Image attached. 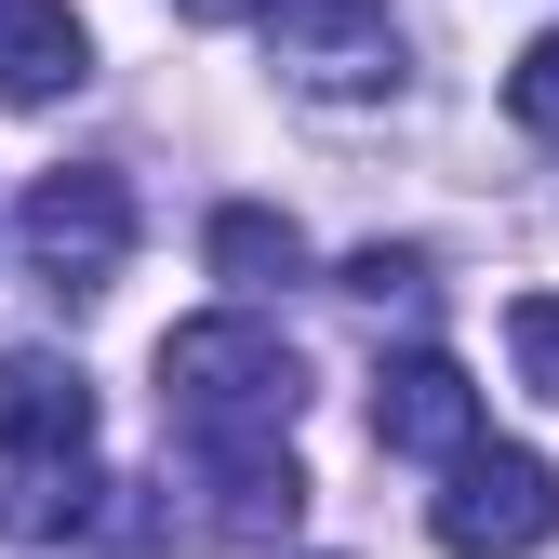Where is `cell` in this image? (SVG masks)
<instances>
[{"label": "cell", "mask_w": 559, "mask_h": 559, "mask_svg": "<svg viewBox=\"0 0 559 559\" xmlns=\"http://www.w3.org/2000/svg\"><path fill=\"white\" fill-rule=\"evenodd\" d=\"M346 294H360V307H427L440 294V280H427V240H360V253H346Z\"/></svg>", "instance_id": "8fae6325"}, {"label": "cell", "mask_w": 559, "mask_h": 559, "mask_svg": "<svg viewBox=\"0 0 559 559\" xmlns=\"http://www.w3.org/2000/svg\"><path fill=\"white\" fill-rule=\"evenodd\" d=\"M14 253H27V280H40L53 307H94L107 280H120V253H133V187H120L107 160L40 174V187L14 200Z\"/></svg>", "instance_id": "7a4b0ae2"}, {"label": "cell", "mask_w": 559, "mask_h": 559, "mask_svg": "<svg viewBox=\"0 0 559 559\" xmlns=\"http://www.w3.org/2000/svg\"><path fill=\"white\" fill-rule=\"evenodd\" d=\"M427 533H440L453 559H533V546L559 533V466L520 453V440H479V453L453 466V493L427 507Z\"/></svg>", "instance_id": "277c9868"}, {"label": "cell", "mask_w": 559, "mask_h": 559, "mask_svg": "<svg viewBox=\"0 0 559 559\" xmlns=\"http://www.w3.org/2000/svg\"><path fill=\"white\" fill-rule=\"evenodd\" d=\"M187 27H240V14H266V0H174Z\"/></svg>", "instance_id": "5bb4252c"}, {"label": "cell", "mask_w": 559, "mask_h": 559, "mask_svg": "<svg viewBox=\"0 0 559 559\" xmlns=\"http://www.w3.org/2000/svg\"><path fill=\"white\" fill-rule=\"evenodd\" d=\"M160 413H174L187 453H280L294 413H307V360H294L253 307L174 320V333H160Z\"/></svg>", "instance_id": "6da1fadb"}, {"label": "cell", "mask_w": 559, "mask_h": 559, "mask_svg": "<svg viewBox=\"0 0 559 559\" xmlns=\"http://www.w3.org/2000/svg\"><path fill=\"white\" fill-rule=\"evenodd\" d=\"M0 453H94V386L53 346H0Z\"/></svg>", "instance_id": "52a82bcc"}, {"label": "cell", "mask_w": 559, "mask_h": 559, "mask_svg": "<svg viewBox=\"0 0 559 559\" xmlns=\"http://www.w3.org/2000/svg\"><path fill=\"white\" fill-rule=\"evenodd\" d=\"M200 253H214L227 294H280V280H307V227L266 214V200H227V214L200 227Z\"/></svg>", "instance_id": "30bf717a"}, {"label": "cell", "mask_w": 559, "mask_h": 559, "mask_svg": "<svg viewBox=\"0 0 559 559\" xmlns=\"http://www.w3.org/2000/svg\"><path fill=\"white\" fill-rule=\"evenodd\" d=\"M507 120H520V133H546V147H559V27H546V40H533L520 67H507Z\"/></svg>", "instance_id": "4fadbf2b"}, {"label": "cell", "mask_w": 559, "mask_h": 559, "mask_svg": "<svg viewBox=\"0 0 559 559\" xmlns=\"http://www.w3.org/2000/svg\"><path fill=\"white\" fill-rule=\"evenodd\" d=\"M120 479H94V453H0V533L53 546V533H94Z\"/></svg>", "instance_id": "9c48e42d"}, {"label": "cell", "mask_w": 559, "mask_h": 559, "mask_svg": "<svg viewBox=\"0 0 559 559\" xmlns=\"http://www.w3.org/2000/svg\"><path fill=\"white\" fill-rule=\"evenodd\" d=\"M373 440L413 453V466H466L479 453V386L440 360V346H400V360L373 373Z\"/></svg>", "instance_id": "5b68a950"}, {"label": "cell", "mask_w": 559, "mask_h": 559, "mask_svg": "<svg viewBox=\"0 0 559 559\" xmlns=\"http://www.w3.org/2000/svg\"><path fill=\"white\" fill-rule=\"evenodd\" d=\"M507 360H520L533 400H559V294H520L507 307Z\"/></svg>", "instance_id": "7c38bea8"}, {"label": "cell", "mask_w": 559, "mask_h": 559, "mask_svg": "<svg viewBox=\"0 0 559 559\" xmlns=\"http://www.w3.org/2000/svg\"><path fill=\"white\" fill-rule=\"evenodd\" d=\"M280 53H294L307 94H386L400 81V40H386V0H266Z\"/></svg>", "instance_id": "8992f818"}, {"label": "cell", "mask_w": 559, "mask_h": 559, "mask_svg": "<svg viewBox=\"0 0 559 559\" xmlns=\"http://www.w3.org/2000/svg\"><path fill=\"white\" fill-rule=\"evenodd\" d=\"M187 493L200 507H107V520L120 533H174V546H266V533L307 520V466H294V440L280 453H187Z\"/></svg>", "instance_id": "3957f363"}, {"label": "cell", "mask_w": 559, "mask_h": 559, "mask_svg": "<svg viewBox=\"0 0 559 559\" xmlns=\"http://www.w3.org/2000/svg\"><path fill=\"white\" fill-rule=\"evenodd\" d=\"M94 81V27L67 0H0V107H67Z\"/></svg>", "instance_id": "ba28073f"}]
</instances>
